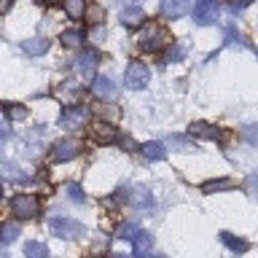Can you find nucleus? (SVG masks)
Segmentation results:
<instances>
[{"instance_id": "nucleus-1", "label": "nucleus", "mask_w": 258, "mask_h": 258, "mask_svg": "<svg viewBox=\"0 0 258 258\" xmlns=\"http://www.w3.org/2000/svg\"><path fill=\"white\" fill-rule=\"evenodd\" d=\"M172 43V38H169V32L164 27H159V24H151V27L143 30L140 40H137V46L143 48V51H151V54H159L164 46Z\"/></svg>"}, {"instance_id": "nucleus-2", "label": "nucleus", "mask_w": 258, "mask_h": 258, "mask_svg": "<svg viewBox=\"0 0 258 258\" xmlns=\"http://www.w3.org/2000/svg\"><path fill=\"white\" fill-rule=\"evenodd\" d=\"M81 151H84V143H81L78 137H64V140H56L51 145L48 159H51L54 164H64V161H73L76 156H81Z\"/></svg>"}, {"instance_id": "nucleus-3", "label": "nucleus", "mask_w": 258, "mask_h": 258, "mask_svg": "<svg viewBox=\"0 0 258 258\" xmlns=\"http://www.w3.org/2000/svg\"><path fill=\"white\" fill-rule=\"evenodd\" d=\"M11 210L16 218H22V221H32V218L40 215V199L35 194H16L11 199Z\"/></svg>"}, {"instance_id": "nucleus-4", "label": "nucleus", "mask_w": 258, "mask_h": 258, "mask_svg": "<svg viewBox=\"0 0 258 258\" xmlns=\"http://www.w3.org/2000/svg\"><path fill=\"white\" fill-rule=\"evenodd\" d=\"M48 231L59 239H78V237H84L86 226L73 221V218H51L48 221Z\"/></svg>"}, {"instance_id": "nucleus-5", "label": "nucleus", "mask_w": 258, "mask_h": 258, "mask_svg": "<svg viewBox=\"0 0 258 258\" xmlns=\"http://www.w3.org/2000/svg\"><path fill=\"white\" fill-rule=\"evenodd\" d=\"M148 81H151L148 64H143V62H129V68L124 70V84H126V89L140 92V89L148 86Z\"/></svg>"}, {"instance_id": "nucleus-6", "label": "nucleus", "mask_w": 258, "mask_h": 258, "mask_svg": "<svg viewBox=\"0 0 258 258\" xmlns=\"http://www.w3.org/2000/svg\"><path fill=\"white\" fill-rule=\"evenodd\" d=\"M218 16H221V0H199L194 6V22L207 27V24H215Z\"/></svg>"}, {"instance_id": "nucleus-7", "label": "nucleus", "mask_w": 258, "mask_h": 258, "mask_svg": "<svg viewBox=\"0 0 258 258\" xmlns=\"http://www.w3.org/2000/svg\"><path fill=\"white\" fill-rule=\"evenodd\" d=\"M86 118H89V108H84V105H68L59 116V124L64 129H81L86 124Z\"/></svg>"}, {"instance_id": "nucleus-8", "label": "nucleus", "mask_w": 258, "mask_h": 258, "mask_svg": "<svg viewBox=\"0 0 258 258\" xmlns=\"http://www.w3.org/2000/svg\"><path fill=\"white\" fill-rule=\"evenodd\" d=\"M94 143L100 145H110V143H118V129L110 124V121H94L92 129H89Z\"/></svg>"}, {"instance_id": "nucleus-9", "label": "nucleus", "mask_w": 258, "mask_h": 258, "mask_svg": "<svg viewBox=\"0 0 258 258\" xmlns=\"http://www.w3.org/2000/svg\"><path fill=\"white\" fill-rule=\"evenodd\" d=\"M97 64H100V54H97L94 48H86V51H81V54H78L76 70H78V76H81V78H92V76H94V70H97Z\"/></svg>"}, {"instance_id": "nucleus-10", "label": "nucleus", "mask_w": 258, "mask_h": 258, "mask_svg": "<svg viewBox=\"0 0 258 258\" xmlns=\"http://www.w3.org/2000/svg\"><path fill=\"white\" fill-rule=\"evenodd\" d=\"M92 94L97 97V100H116L118 97V86L113 84V81L108 78V76H97L94 81H92Z\"/></svg>"}, {"instance_id": "nucleus-11", "label": "nucleus", "mask_w": 258, "mask_h": 258, "mask_svg": "<svg viewBox=\"0 0 258 258\" xmlns=\"http://www.w3.org/2000/svg\"><path fill=\"white\" fill-rule=\"evenodd\" d=\"M194 11V0H161V16L167 19H180Z\"/></svg>"}, {"instance_id": "nucleus-12", "label": "nucleus", "mask_w": 258, "mask_h": 258, "mask_svg": "<svg viewBox=\"0 0 258 258\" xmlns=\"http://www.w3.org/2000/svg\"><path fill=\"white\" fill-rule=\"evenodd\" d=\"M188 132L197 135V137H205V140H226V135L221 132V129L207 124V121H194V124L188 126Z\"/></svg>"}, {"instance_id": "nucleus-13", "label": "nucleus", "mask_w": 258, "mask_h": 258, "mask_svg": "<svg viewBox=\"0 0 258 258\" xmlns=\"http://www.w3.org/2000/svg\"><path fill=\"white\" fill-rule=\"evenodd\" d=\"M151 245H153V237L148 231H137L135 239H132V253L135 258H148L151 255Z\"/></svg>"}, {"instance_id": "nucleus-14", "label": "nucleus", "mask_w": 258, "mask_h": 258, "mask_svg": "<svg viewBox=\"0 0 258 258\" xmlns=\"http://www.w3.org/2000/svg\"><path fill=\"white\" fill-rule=\"evenodd\" d=\"M129 202H132L137 210H143V213H151L153 210V197H151V191L145 188V185H137L135 194L129 197Z\"/></svg>"}, {"instance_id": "nucleus-15", "label": "nucleus", "mask_w": 258, "mask_h": 258, "mask_svg": "<svg viewBox=\"0 0 258 258\" xmlns=\"http://www.w3.org/2000/svg\"><path fill=\"white\" fill-rule=\"evenodd\" d=\"M221 242L231 250V253H237V255H242V253H247V250H250L247 242L242 237H237V234H231V231H221Z\"/></svg>"}, {"instance_id": "nucleus-16", "label": "nucleus", "mask_w": 258, "mask_h": 258, "mask_svg": "<svg viewBox=\"0 0 258 258\" xmlns=\"http://www.w3.org/2000/svg\"><path fill=\"white\" fill-rule=\"evenodd\" d=\"M143 22H145L143 8L132 6V8H124V11H121V24H124V27H140Z\"/></svg>"}, {"instance_id": "nucleus-17", "label": "nucleus", "mask_w": 258, "mask_h": 258, "mask_svg": "<svg viewBox=\"0 0 258 258\" xmlns=\"http://www.w3.org/2000/svg\"><path fill=\"white\" fill-rule=\"evenodd\" d=\"M22 51L30 54V56H40L48 51V38H30L22 43Z\"/></svg>"}, {"instance_id": "nucleus-18", "label": "nucleus", "mask_w": 258, "mask_h": 258, "mask_svg": "<svg viewBox=\"0 0 258 258\" xmlns=\"http://www.w3.org/2000/svg\"><path fill=\"white\" fill-rule=\"evenodd\" d=\"M229 188H234V180H231V177H213V180H205V183H202V191H205V194L229 191Z\"/></svg>"}, {"instance_id": "nucleus-19", "label": "nucleus", "mask_w": 258, "mask_h": 258, "mask_svg": "<svg viewBox=\"0 0 258 258\" xmlns=\"http://www.w3.org/2000/svg\"><path fill=\"white\" fill-rule=\"evenodd\" d=\"M62 43L68 46V48L84 46V43H86V32H84V30H64V32H62Z\"/></svg>"}, {"instance_id": "nucleus-20", "label": "nucleus", "mask_w": 258, "mask_h": 258, "mask_svg": "<svg viewBox=\"0 0 258 258\" xmlns=\"http://www.w3.org/2000/svg\"><path fill=\"white\" fill-rule=\"evenodd\" d=\"M140 151H143V156L148 161H161L167 156V151H164V145H161V143H145Z\"/></svg>"}, {"instance_id": "nucleus-21", "label": "nucleus", "mask_w": 258, "mask_h": 258, "mask_svg": "<svg viewBox=\"0 0 258 258\" xmlns=\"http://www.w3.org/2000/svg\"><path fill=\"white\" fill-rule=\"evenodd\" d=\"M64 11L70 19H84L86 14V0H64Z\"/></svg>"}, {"instance_id": "nucleus-22", "label": "nucleus", "mask_w": 258, "mask_h": 258, "mask_svg": "<svg viewBox=\"0 0 258 258\" xmlns=\"http://www.w3.org/2000/svg\"><path fill=\"white\" fill-rule=\"evenodd\" d=\"M169 148H175L177 153H191V151H197V145H194L188 137L172 135V137H169Z\"/></svg>"}, {"instance_id": "nucleus-23", "label": "nucleus", "mask_w": 258, "mask_h": 258, "mask_svg": "<svg viewBox=\"0 0 258 258\" xmlns=\"http://www.w3.org/2000/svg\"><path fill=\"white\" fill-rule=\"evenodd\" d=\"M3 175L8 177V180H14V183H30V180H32V175H27V172H24V169L14 167V164L3 167Z\"/></svg>"}, {"instance_id": "nucleus-24", "label": "nucleus", "mask_w": 258, "mask_h": 258, "mask_svg": "<svg viewBox=\"0 0 258 258\" xmlns=\"http://www.w3.org/2000/svg\"><path fill=\"white\" fill-rule=\"evenodd\" d=\"M3 113L11 121H22L24 116H27V108L24 105H19V102H3Z\"/></svg>"}, {"instance_id": "nucleus-25", "label": "nucleus", "mask_w": 258, "mask_h": 258, "mask_svg": "<svg viewBox=\"0 0 258 258\" xmlns=\"http://www.w3.org/2000/svg\"><path fill=\"white\" fill-rule=\"evenodd\" d=\"M24 255L27 258H48V247L43 242H27L24 245Z\"/></svg>"}, {"instance_id": "nucleus-26", "label": "nucleus", "mask_w": 258, "mask_h": 258, "mask_svg": "<svg viewBox=\"0 0 258 258\" xmlns=\"http://www.w3.org/2000/svg\"><path fill=\"white\" fill-rule=\"evenodd\" d=\"M86 22L89 24H102L105 22V8L100 3H94V6H86Z\"/></svg>"}, {"instance_id": "nucleus-27", "label": "nucleus", "mask_w": 258, "mask_h": 258, "mask_svg": "<svg viewBox=\"0 0 258 258\" xmlns=\"http://www.w3.org/2000/svg\"><path fill=\"white\" fill-rule=\"evenodd\" d=\"M64 194H68V199L76 202V205H86V194H84V188H81L78 183H68L64 185Z\"/></svg>"}, {"instance_id": "nucleus-28", "label": "nucleus", "mask_w": 258, "mask_h": 258, "mask_svg": "<svg viewBox=\"0 0 258 258\" xmlns=\"http://www.w3.org/2000/svg\"><path fill=\"white\" fill-rule=\"evenodd\" d=\"M16 237H19V223H6L3 229H0V242H3V245H11Z\"/></svg>"}, {"instance_id": "nucleus-29", "label": "nucleus", "mask_w": 258, "mask_h": 258, "mask_svg": "<svg viewBox=\"0 0 258 258\" xmlns=\"http://www.w3.org/2000/svg\"><path fill=\"white\" fill-rule=\"evenodd\" d=\"M226 43L229 46H245V35L237 32L234 27H226Z\"/></svg>"}, {"instance_id": "nucleus-30", "label": "nucleus", "mask_w": 258, "mask_h": 258, "mask_svg": "<svg viewBox=\"0 0 258 258\" xmlns=\"http://www.w3.org/2000/svg\"><path fill=\"white\" fill-rule=\"evenodd\" d=\"M183 56H185V46H183V43H175V48H169V54H167V64L180 62Z\"/></svg>"}, {"instance_id": "nucleus-31", "label": "nucleus", "mask_w": 258, "mask_h": 258, "mask_svg": "<svg viewBox=\"0 0 258 258\" xmlns=\"http://www.w3.org/2000/svg\"><path fill=\"white\" fill-rule=\"evenodd\" d=\"M137 231H140V229H137L135 223H124V226L118 229V239H129V242H132Z\"/></svg>"}, {"instance_id": "nucleus-32", "label": "nucleus", "mask_w": 258, "mask_h": 258, "mask_svg": "<svg viewBox=\"0 0 258 258\" xmlns=\"http://www.w3.org/2000/svg\"><path fill=\"white\" fill-rule=\"evenodd\" d=\"M242 137L250 143V145H258V124H250V126H245L242 129Z\"/></svg>"}, {"instance_id": "nucleus-33", "label": "nucleus", "mask_w": 258, "mask_h": 258, "mask_svg": "<svg viewBox=\"0 0 258 258\" xmlns=\"http://www.w3.org/2000/svg\"><path fill=\"white\" fill-rule=\"evenodd\" d=\"M245 191L250 194V197H258V175H250L245 180Z\"/></svg>"}, {"instance_id": "nucleus-34", "label": "nucleus", "mask_w": 258, "mask_h": 258, "mask_svg": "<svg viewBox=\"0 0 258 258\" xmlns=\"http://www.w3.org/2000/svg\"><path fill=\"white\" fill-rule=\"evenodd\" d=\"M247 6H250V0H229V8H231V11H245Z\"/></svg>"}, {"instance_id": "nucleus-35", "label": "nucleus", "mask_w": 258, "mask_h": 258, "mask_svg": "<svg viewBox=\"0 0 258 258\" xmlns=\"http://www.w3.org/2000/svg\"><path fill=\"white\" fill-rule=\"evenodd\" d=\"M8 137H11V132L8 129H0V151L6 148V143H8Z\"/></svg>"}, {"instance_id": "nucleus-36", "label": "nucleus", "mask_w": 258, "mask_h": 258, "mask_svg": "<svg viewBox=\"0 0 258 258\" xmlns=\"http://www.w3.org/2000/svg\"><path fill=\"white\" fill-rule=\"evenodd\" d=\"M11 3H14V0H0V14H6L8 8H11Z\"/></svg>"}, {"instance_id": "nucleus-37", "label": "nucleus", "mask_w": 258, "mask_h": 258, "mask_svg": "<svg viewBox=\"0 0 258 258\" xmlns=\"http://www.w3.org/2000/svg\"><path fill=\"white\" fill-rule=\"evenodd\" d=\"M110 3H116V6H137V0H110Z\"/></svg>"}, {"instance_id": "nucleus-38", "label": "nucleus", "mask_w": 258, "mask_h": 258, "mask_svg": "<svg viewBox=\"0 0 258 258\" xmlns=\"http://www.w3.org/2000/svg\"><path fill=\"white\" fill-rule=\"evenodd\" d=\"M38 3H43V6H59L62 0H38Z\"/></svg>"}, {"instance_id": "nucleus-39", "label": "nucleus", "mask_w": 258, "mask_h": 258, "mask_svg": "<svg viewBox=\"0 0 258 258\" xmlns=\"http://www.w3.org/2000/svg\"><path fill=\"white\" fill-rule=\"evenodd\" d=\"M148 258H167V255H148Z\"/></svg>"}, {"instance_id": "nucleus-40", "label": "nucleus", "mask_w": 258, "mask_h": 258, "mask_svg": "<svg viewBox=\"0 0 258 258\" xmlns=\"http://www.w3.org/2000/svg\"><path fill=\"white\" fill-rule=\"evenodd\" d=\"M86 258H105V255H86Z\"/></svg>"}, {"instance_id": "nucleus-41", "label": "nucleus", "mask_w": 258, "mask_h": 258, "mask_svg": "<svg viewBox=\"0 0 258 258\" xmlns=\"http://www.w3.org/2000/svg\"><path fill=\"white\" fill-rule=\"evenodd\" d=\"M113 258H129V255H113Z\"/></svg>"}, {"instance_id": "nucleus-42", "label": "nucleus", "mask_w": 258, "mask_h": 258, "mask_svg": "<svg viewBox=\"0 0 258 258\" xmlns=\"http://www.w3.org/2000/svg\"><path fill=\"white\" fill-rule=\"evenodd\" d=\"M0 197H3V185H0Z\"/></svg>"}, {"instance_id": "nucleus-43", "label": "nucleus", "mask_w": 258, "mask_h": 258, "mask_svg": "<svg viewBox=\"0 0 258 258\" xmlns=\"http://www.w3.org/2000/svg\"><path fill=\"white\" fill-rule=\"evenodd\" d=\"M255 56H258V48H255Z\"/></svg>"}, {"instance_id": "nucleus-44", "label": "nucleus", "mask_w": 258, "mask_h": 258, "mask_svg": "<svg viewBox=\"0 0 258 258\" xmlns=\"http://www.w3.org/2000/svg\"><path fill=\"white\" fill-rule=\"evenodd\" d=\"M0 229H3V223H0Z\"/></svg>"}]
</instances>
